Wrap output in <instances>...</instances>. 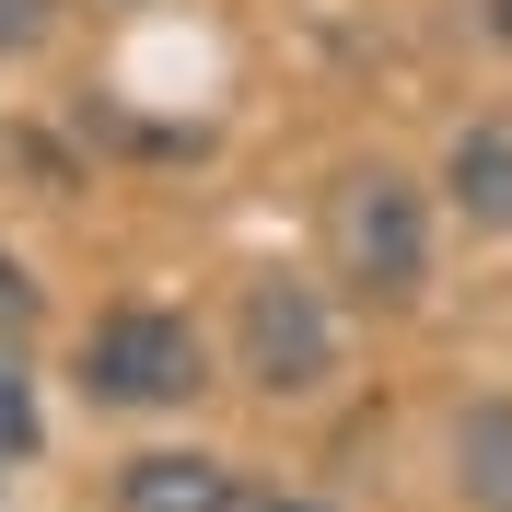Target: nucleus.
Wrapping results in <instances>:
<instances>
[{
	"label": "nucleus",
	"instance_id": "nucleus-4",
	"mask_svg": "<svg viewBox=\"0 0 512 512\" xmlns=\"http://www.w3.org/2000/svg\"><path fill=\"white\" fill-rule=\"evenodd\" d=\"M117 512H245V478L210 443H140L117 466Z\"/></svg>",
	"mask_w": 512,
	"mask_h": 512
},
{
	"label": "nucleus",
	"instance_id": "nucleus-10",
	"mask_svg": "<svg viewBox=\"0 0 512 512\" xmlns=\"http://www.w3.org/2000/svg\"><path fill=\"white\" fill-rule=\"evenodd\" d=\"M489 47H512V0H489Z\"/></svg>",
	"mask_w": 512,
	"mask_h": 512
},
{
	"label": "nucleus",
	"instance_id": "nucleus-6",
	"mask_svg": "<svg viewBox=\"0 0 512 512\" xmlns=\"http://www.w3.org/2000/svg\"><path fill=\"white\" fill-rule=\"evenodd\" d=\"M454 501L512 512V396H478V408L454 419Z\"/></svg>",
	"mask_w": 512,
	"mask_h": 512
},
{
	"label": "nucleus",
	"instance_id": "nucleus-8",
	"mask_svg": "<svg viewBox=\"0 0 512 512\" xmlns=\"http://www.w3.org/2000/svg\"><path fill=\"white\" fill-rule=\"evenodd\" d=\"M35 326H47V280L0 245V338H35Z\"/></svg>",
	"mask_w": 512,
	"mask_h": 512
},
{
	"label": "nucleus",
	"instance_id": "nucleus-11",
	"mask_svg": "<svg viewBox=\"0 0 512 512\" xmlns=\"http://www.w3.org/2000/svg\"><path fill=\"white\" fill-rule=\"evenodd\" d=\"M268 512H303V501H268Z\"/></svg>",
	"mask_w": 512,
	"mask_h": 512
},
{
	"label": "nucleus",
	"instance_id": "nucleus-3",
	"mask_svg": "<svg viewBox=\"0 0 512 512\" xmlns=\"http://www.w3.org/2000/svg\"><path fill=\"white\" fill-rule=\"evenodd\" d=\"M233 373L268 396V408H303L338 384V303H326L303 268H256L233 291Z\"/></svg>",
	"mask_w": 512,
	"mask_h": 512
},
{
	"label": "nucleus",
	"instance_id": "nucleus-1",
	"mask_svg": "<svg viewBox=\"0 0 512 512\" xmlns=\"http://www.w3.org/2000/svg\"><path fill=\"white\" fill-rule=\"evenodd\" d=\"M70 384L105 419H163V408H187L198 384H210V338L175 303H105L82 326V350H70Z\"/></svg>",
	"mask_w": 512,
	"mask_h": 512
},
{
	"label": "nucleus",
	"instance_id": "nucleus-7",
	"mask_svg": "<svg viewBox=\"0 0 512 512\" xmlns=\"http://www.w3.org/2000/svg\"><path fill=\"white\" fill-rule=\"evenodd\" d=\"M47 454V396H35L24 338H0V466H35Z\"/></svg>",
	"mask_w": 512,
	"mask_h": 512
},
{
	"label": "nucleus",
	"instance_id": "nucleus-9",
	"mask_svg": "<svg viewBox=\"0 0 512 512\" xmlns=\"http://www.w3.org/2000/svg\"><path fill=\"white\" fill-rule=\"evenodd\" d=\"M59 35V0H0V59H35Z\"/></svg>",
	"mask_w": 512,
	"mask_h": 512
},
{
	"label": "nucleus",
	"instance_id": "nucleus-2",
	"mask_svg": "<svg viewBox=\"0 0 512 512\" xmlns=\"http://www.w3.org/2000/svg\"><path fill=\"white\" fill-rule=\"evenodd\" d=\"M326 268L361 303H419V280H431V187L396 175V163H350L326 187Z\"/></svg>",
	"mask_w": 512,
	"mask_h": 512
},
{
	"label": "nucleus",
	"instance_id": "nucleus-5",
	"mask_svg": "<svg viewBox=\"0 0 512 512\" xmlns=\"http://www.w3.org/2000/svg\"><path fill=\"white\" fill-rule=\"evenodd\" d=\"M443 198L478 233H512V117H466L443 140Z\"/></svg>",
	"mask_w": 512,
	"mask_h": 512
}]
</instances>
